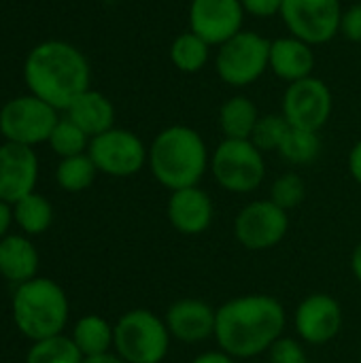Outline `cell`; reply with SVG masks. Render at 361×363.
<instances>
[{
    "instance_id": "cell-29",
    "label": "cell",
    "mask_w": 361,
    "mask_h": 363,
    "mask_svg": "<svg viewBox=\"0 0 361 363\" xmlns=\"http://www.w3.org/2000/svg\"><path fill=\"white\" fill-rule=\"evenodd\" d=\"M291 130V125L287 123V119L279 113V115H262L253 134H251V143L264 153V151H279V147L283 145L287 132Z\"/></svg>"
},
{
    "instance_id": "cell-33",
    "label": "cell",
    "mask_w": 361,
    "mask_h": 363,
    "mask_svg": "<svg viewBox=\"0 0 361 363\" xmlns=\"http://www.w3.org/2000/svg\"><path fill=\"white\" fill-rule=\"evenodd\" d=\"M247 15L257 19H270L274 15H281L283 0H240Z\"/></svg>"
},
{
    "instance_id": "cell-24",
    "label": "cell",
    "mask_w": 361,
    "mask_h": 363,
    "mask_svg": "<svg viewBox=\"0 0 361 363\" xmlns=\"http://www.w3.org/2000/svg\"><path fill=\"white\" fill-rule=\"evenodd\" d=\"M170 60L177 66V70L185 74H196L200 72L209 60H211V45L194 34L191 30L181 32L172 43H170Z\"/></svg>"
},
{
    "instance_id": "cell-5",
    "label": "cell",
    "mask_w": 361,
    "mask_h": 363,
    "mask_svg": "<svg viewBox=\"0 0 361 363\" xmlns=\"http://www.w3.org/2000/svg\"><path fill=\"white\" fill-rule=\"evenodd\" d=\"M166 321L147 308L126 313L115 323V353L128 363H162L170 349Z\"/></svg>"
},
{
    "instance_id": "cell-37",
    "label": "cell",
    "mask_w": 361,
    "mask_h": 363,
    "mask_svg": "<svg viewBox=\"0 0 361 363\" xmlns=\"http://www.w3.org/2000/svg\"><path fill=\"white\" fill-rule=\"evenodd\" d=\"M83 363H128L121 359L117 353H104V355H96V357H85Z\"/></svg>"
},
{
    "instance_id": "cell-17",
    "label": "cell",
    "mask_w": 361,
    "mask_h": 363,
    "mask_svg": "<svg viewBox=\"0 0 361 363\" xmlns=\"http://www.w3.org/2000/svg\"><path fill=\"white\" fill-rule=\"evenodd\" d=\"M168 219L172 228L185 236H198L206 232L213 223V200L211 196L196 187L177 189L168 198Z\"/></svg>"
},
{
    "instance_id": "cell-7",
    "label": "cell",
    "mask_w": 361,
    "mask_h": 363,
    "mask_svg": "<svg viewBox=\"0 0 361 363\" xmlns=\"http://www.w3.org/2000/svg\"><path fill=\"white\" fill-rule=\"evenodd\" d=\"M211 172L226 191L251 194L266 177L264 153L251 140L223 138L211 155Z\"/></svg>"
},
{
    "instance_id": "cell-11",
    "label": "cell",
    "mask_w": 361,
    "mask_h": 363,
    "mask_svg": "<svg viewBox=\"0 0 361 363\" xmlns=\"http://www.w3.org/2000/svg\"><path fill=\"white\" fill-rule=\"evenodd\" d=\"M332 89L319 77H306L285 87L281 100V115L291 128L319 132L332 115Z\"/></svg>"
},
{
    "instance_id": "cell-36",
    "label": "cell",
    "mask_w": 361,
    "mask_h": 363,
    "mask_svg": "<svg viewBox=\"0 0 361 363\" xmlns=\"http://www.w3.org/2000/svg\"><path fill=\"white\" fill-rule=\"evenodd\" d=\"M11 223H13V206L0 200V238L9 234Z\"/></svg>"
},
{
    "instance_id": "cell-39",
    "label": "cell",
    "mask_w": 361,
    "mask_h": 363,
    "mask_svg": "<svg viewBox=\"0 0 361 363\" xmlns=\"http://www.w3.org/2000/svg\"><path fill=\"white\" fill-rule=\"evenodd\" d=\"M360 363H361V362H360Z\"/></svg>"
},
{
    "instance_id": "cell-8",
    "label": "cell",
    "mask_w": 361,
    "mask_h": 363,
    "mask_svg": "<svg viewBox=\"0 0 361 363\" xmlns=\"http://www.w3.org/2000/svg\"><path fill=\"white\" fill-rule=\"evenodd\" d=\"M60 111L36 98L34 94L15 96L0 108V134L6 143H17L26 147H36L49 140L55 123L60 121Z\"/></svg>"
},
{
    "instance_id": "cell-19",
    "label": "cell",
    "mask_w": 361,
    "mask_h": 363,
    "mask_svg": "<svg viewBox=\"0 0 361 363\" xmlns=\"http://www.w3.org/2000/svg\"><path fill=\"white\" fill-rule=\"evenodd\" d=\"M38 251L26 234H6L0 238V277L9 283L23 285L36 279Z\"/></svg>"
},
{
    "instance_id": "cell-31",
    "label": "cell",
    "mask_w": 361,
    "mask_h": 363,
    "mask_svg": "<svg viewBox=\"0 0 361 363\" xmlns=\"http://www.w3.org/2000/svg\"><path fill=\"white\" fill-rule=\"evenodd\" d=\"M270 362L268 363H309L304 347L294 338H279L270 349Z\"/></svg>"
},
{
    "instance_id": "cell-21",
    "label": "cell",
    "mask_w": 361,
    "mask_h": 363,
    "mask_svg": "<svg viewBox=\"0 0 361 363\" xmlns=\"http://www.w3.org/2000/svg\"><path fill=\"white\" fill-rule=\"evenodd\" d=\"M260 117L262 115L251 98L247 96L228 98L219 108V128L223 132V138L249 140Z\"/></svg>"
},
{
    "instance_id": "cell-16",
    "label": "cell",
    "mask_w": 361,
    "mask_h": 363,
    "mask_svg": "<svg viewBox=\"0 0 361 363\" xmlns=\"http://www.w3.org/2000/svg\"><path fill=\"white\" fill-rule=\"evenodd\" d=\"M166 328L172 338L196 345L215 336L217 311L202 300H179L166 311Z\"/></svg>"
},
{
    "instance_id": "cell-12",
    "label": "cell",
    "mask_w": 361,
    "mask_h": 363,
    "mask_svg": "<svg viewBox=\"0 0 361 363\" xmlns=\"http://www.w3.org/2000/svg\"><path fill=\"white\" fill-rule=\"evenodd\" d=\"M289 230V215L270 198L247 204L234 219V236L249 251L277 247Z\"/></svg>"
},
{
    "instance_id": "cell-26",
    "label": "cell",
    "mask_w": 361,
    "mask_h": 363,
    "mask_svg": "<svg viewBox=\"0 0 361 363\" xmlns=\"http://www.w3.org/2000/svg\"><path fill=\"white\" fill-rule=\"evenodd\" d=\"M83 359L74 340L64 334L32 342L26 355V363H83Z\"/></svg>"
},
{
    "instance_id": "cell-3",
    "label": "cell",
    "mask_w": 361,
    "mask_h": 363,
    "mask_svg": "<svg viewBox=\"0 0 361 363\" xmlns=\"http://www.w3.org/2000/svg\"><path fill=\"white\" fill-rule=\"evenodd\" d=\"M147 164L160 185L177 191L202 181L206 168H211V155L204 138L194 128L168 125L153 138Z\"/></svg>"
},
{
    "instance_id": "cell-30",
    "label": "cell",
    "mask_w": 361,
    "mask_h": 363,
    "mask_svg": "<svg viewBox=\"0 0 361 363\" xmlns=\"http://www.w3.org/2000/svg\"><path fill=\"white\" fill-rule=\"evenodd\" d=\"M306 198V183L300 174L296 172H285L281 174L272 187H270V200L281 206L283 211H291L300 206Z\"/></svg>"
},
{
    "instance_id": "cell-15",
    "label": "cell",
    "mask_w": 361,
    "mask_h": 363,
    "mask_svg": "<svg viewBox=\"0 0 361 363\" xmlns=\"http://www.w3.org/2000/svg\"><path fill=\"white\" fill-rule=\"evenodd\" d=\"M296 330L306 345H326L343 328V308L328 294H313L300 302L294 317Z\"/></svg>"
},
{
    "instance_id": "cell-10",
    "label": "cell",
    "mask_w": 361,
    "mask_h": 363,
    "mask_svg": "<svg viewBox=\"0 0 361 363\" xmlns=\"http://www.w3.org/2000/svg\"><path fill=\"white\" fill-rule=\"evenodd\" d=\"M87 155L96 164L98 172L109 177H132L145 168L149 149L138 134L123 128H111L89 140Z\"/></svg>"
},
{
    "instance_id": "cell-13",
    "label": "cell",
    "mask_w": 361,
    "mask_h": 363,
    "mask_svg": "<svg viewBox=\"0 0 361 363\" xmlns=\"http://www.w3.org/2000/svg\"><path fill=\"white\" fill-rule=\"evenodd\" d=\"M245 17L240 0H191L187 11L189 30L211 47H219L245 30Z\"/></svg>"
},
{
    "instance_id": "cell-23",
    "label": "cell",
    "mask_w": 361,
    "mask_h": 363,
    "mask_svg": "<svg viewBox=\"0 0 361 363\" xmlns=\"http://www.w3.org/2000/svg\"><path fill=\"white\" fill-rule=\"evenodd\" d=\"M51 221H53V206L45 196L36 191L28 194L26 198L13 204V223L26 236H38L47 232Z\"/></svg>"
},
{
    "instance_id": "cell-18",
    "label": "cell",
    "mask_w": 361,
    "mask_h": 363,
    "mask_svg": "<svg viewBox=\"0 0 361 363\" xmlns=\"http://www.w3.org/2000/svg\"><path fill=\"white\" fill-rule=\"evenodd\" d=\"M270 70L287 85L300 79L313 77V70H315L313 45L291 34L274 38L270 43Z\"/></svg>"
},
{
    "instance_id": "cell-6",
    "label": "cell",
    "mask_w": 361,
    "mask_h": 363,
    "mask_svg": "<svg viewBox=\"0 0 361 363\" xmlns=\"http://www.w3.org/2000/svg\"><path fill=\"white\" fill-rule=\"evenodd\" d=\"M270 43L253 30H240L217 47V77L230 87H249L270 70Z\"/></svg>"
},
{
    "instance_id": "cell-1",
    "label": "cell",
    "mask_w": 361,
    "mask_h": 363,
    "mask_svg": "<svg viewBox=\"0 0 361 363\" xmlns=\"http://www.w3.org/2000/svg\"><path fill=\"white\" fill-rule=\"evenodd\" d=\"M285 321V308L272 296H240L217 308L215 340L230 357L251 359L283 336Z\"/></svg>"
},
{
    "instance_id": "cell-34",
    "label": "cell",
    "mask_w": 361,
    "mask_h": 363,
    "mask_svg": "<svg viewBox=\"0 0 361 363\" xmlns=\"http://www.w3.org/2000/svg\"><path fill=\"white\" fill-rule=\"evenodd\" d=\"M349 172L361 185V138L353 145V149L349 153Z\"/></svg>"
},
{
    "instance_id": "cell-27",
    "label": "cell",
    "mask_w": 361,
    "mask_h": 363,
    "mask_svg": "<svg viewBox=\"0 0 361 363\" xmlns=\"http://www.w3.org/2000/svg\"><path fill=\"white\" fill-rule=\"evenodd\" d=\"M319 153H321L319 132L300 130V128H291L287 132L283 145L279 147V155L294 166L313 164L319 157Z\"/></svg>"
},
{
    "instance_id": "cell-38",
    "label": "cell",
    "mask_w": 361,
    "mask_h": 363,
    "mask_svg": "<svg viewBox=\"0 0 361 363\" xmlns=\"http://www.w3.org/2000/svg\"><path fill=\"white\" fill-rule=\"evenodd\" d=\"M351 270H353L355 279L360 281L361 285V242L355 247V251H353V255H351Z\"/></svg>"
},
{
    "instance_id": "cell-28",
    "label": "cell",
    "mask_w": 361,
    "mask_h": 363,
    "mask_svg": "<svg viewBox=\"0 0 361 363\" xmlns=\"http://www.w3.org/2000/svg\"><path fill=\"white\" fill-rule=\"evenodd\" d=\"M89 136L68 117H60V121L55 123L47 145L51 147V151L64 160V157H72V155H81L87 153L89 147Z\"/></svg>"
},
{
    "instance_id": "cell-25",
    "label": "cell",
    "mask_w": 361,
    "mask_h": 363,
    "mask_svg": "<svg viewBox=\"0 0 361 363\" xmlns=\"http://www.w3.org/2000/svg\"><path fill=\"white\" fill-rule=\"evenodd\" d=\"M96 174H98V168L87 153L64 157V160H60V164L55 168L57 185L70 194H79V191H85L87 187H91L96 181Z\"/></svg>"
},
{
    "instance_id": "cell-20",
    "label": "cell",
    "mask_w": 361,
    "mask_h": 363,
    "mask_svg": "<svg viewBox=\"0 0 361 363\" xmlns=\"http://www.w3.org/2000/svg\"><path fill=\"white\" fill-rule=\"evenodd\" d=\"M66 117L74 121L89 138L115 128V106L98 89L83 91L66 111Z\"/></svg>"
},
{
    "instance_id": "cell-9",
    "label": "cell",
    "mask_w": 361,
    "mask_h": 363,
    "mask_svg": "<svg viewBox=\"0 0 361 363\" xmlns=\"http://www.w3.org/2000/svg\"><path fill=\"white\" fill-rule=\"evenodd\" d=\"M343 13L340 0H283L279 17L291 36L317 47L340 34Z\"/></svg>"
},
{
    "instance_id": "cell-14",
    "label": "cell",
    "mask_w": 361,
    "mask_h": 363,
    "mask_svg": "<svg viewBox=\"0 0 361 363\" xmlns=\"http://www.w3.org/2000/svg\"><path fill=\"white\" fill-rule=\"evenodd\" d=\"M38 181V157L32 147L17 143L0 145V200L15 204L34 191Z\"/></svg>"
},
{
    "instance_id": "cell-2",
    "label": "cell",
    "mask_w": 361,
    "mask_h": 363,
    "mask_svg": "<svg viewBox=\"0 0 361 363\" xmlns=\"http://www.w3.org/2000/svg\"><path fill=\"white\" fill-rule=\"evenodd\" d=\"M23 83L36 98L57 111H66L89 89L91 68L79 47L68 40L49 38L28 51L23 62Z\"/></svg>"
},
{
    "instance_id": "cell-22",
    "label": "cell",
    "mask_w": 361,
    "mask_h": 363,
    "mask_svg": "<svg viewBox=\"0 0 361 363\" xmlns=\"http://www.w3.org/2000/svg\"><path fill=\"white\" fill-rule=\"evenodd\" d=\"M74 345L83 353V357H96L111 353L115 345V325L98 315H85L74 323L72 336Z\"/></svg>"
},
{
    "instance_id": "cell-32",
    "label": "cell",
    "mask_w": 361,
    "mask_h": 363,
    "mask_svg": "<svg viewBox=\"0 0 361 363\" xmlns=\"http://www.w3.org/2000/svg\"><path fill=\"white\" fill-rule=\"evenodd\" d=\"M340 34L351 43H361V2L345 9L340 21Z\"/></svg>"
},
{
    "instance_id": "cell-35",
    "label": "cell",
    "mask_w": 361,
    "mask_h": 363,
    "mask_svg": "<svg viewBox=\"0 0 361 363\" xmlns=\"http://www.w3.org/2000/svg\"><path fill=\"white\" fill-rule=\"evenodd\" d=\"M191 363H236V362H234V357H230V355H228V353H223V351H209V353L198 355V357H196Z\"/></svg>"
},
{
    "instance_id": "cell-4",
    "label": "cell",
    "mask_w": 361,
    "mask_h": 363,
    "mask_svg": "<svg viewBox=\"0 0 361 363\" xmlns=\"http://www.w3.org/2000/svg\"><path fill=\"white\" fill-rule=\"evenodd\" d=\"M68 298L51 279L36 277L15 287L11 315L19 334L32 342L62 334L68 323Z\"/></svg>"
}]
</instances>
